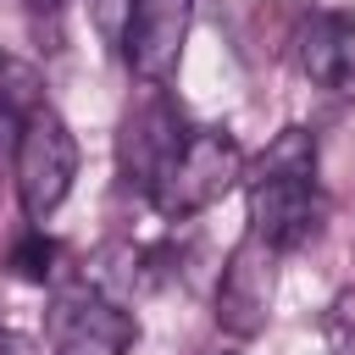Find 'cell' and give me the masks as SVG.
Instances as JSON below:
<instances>
[{
	"label": "cell",
	"instance_id": "6da1fadb",
	"mask_svg": "<svg viewBox=\"0 0 355 355\" xmlns=\"http://www.w3.org/2000/svg\"><path fill=\"white\" fill-rule=\"evenodd\" d=\"M316 227H322L316 139L311 128H283L250 166V233L283 255L300 250Z\"/></svg>",
	"mask_w": 355,
	"mask_h": 355
},
{
	"label": "cell",
	"instance_id": "7a4b0ae2",
	"mask_svg": "<svg viewBox=\"0 0 355 355\" xmlns=\"http://www.w3.org/2000/svg\"><path fill=\"white\" fill-rule=\"evenodd\" d=\"M244 178V150L233 133L222 128H194L178 139V150L161 161V172L150 178V205L166 216V222H189L200 216L205 205H216L233 183Z\"/></svg>",
	"mask_w": 355,
	"mask_h": 355
},
{
	"label": "cell",
	"instance_id": "3957f363",
	"mask_svg": "<svg viewBox=\"0 0 355 355\" xmlns=\"http://www.w3.org/2000/svg\"><path fill=\"white\" fill-rule=\"evenodd\" d=\"M78 178V139L50 105H28L22 133H17V200L28 222H44Z\"/></svg>",
	"mask_w": 355,
	"mask_h": 355
},
{
	"label": "cell",
	"instance_id": "277c9868",
	"mask_svg": "<svg viewBox=\"0 0 355 355\" xmlns=\"http://www.w3.org/2000/svg\"><path fill=\"white\" fill-rule=\"evenodd\" d=\"M139 338L133 316L105 300L94 283H67L50 300V344L55 355H128V344Z\"/></svg>",
	"mask_w": 355,
	"mask_h": 355
},
{
	"label": "cell",
	"instance_id": "5b68a950",
	"mask_svg": "<svg viewBox=\"0 0 355 355\" xmlns=\"http://www.w3.org/2000/svg\"><path fill=\"white\" fill-rule=\"evenodd\" d=\"M272 294H277V250L244 233L216 277V327L227 338H255L272 316Z\"/></svg>",
	"mask_w": 355,
	"mask_h": 355
},
{
	"label": "cell",
	"instance_id": "8992f818",
	"mask_svg": "<svg viewBox=\"0 0 355 355\" xmlns=\"http://www.w3.org/2000/svg\"><path fill=\"white\" fill-rule=\"evenodd\" d=\"M189 28H194V0H128L122 33H116L128 72L144 83H166L183 61Z\"/></svg>",
	"mask_w": 355,
	"mask_h": 355
},
{
	"label": "cell",
	"instance_id": "52a82bcc",
	"mask_svg": "<svg viewBox=\"0 0 355 355\" xmlns=\"http://www.w3.org/2000/svg\"><path fill=\"white\" fill-rule=\"evenodd\" d=\"M294 61L311 83L333 94H355V17L344 11H316L294 33Z\"/></svg>",
	"mask_w": 355,
	"mask_h": 355
},
{
	"label": "cell",
	"instance_id": "ba28073f",
	"mask_svg": "<svg viewBox=\"0 0 355 355\" xmlns=\"http://www.w3.org/2000/svg\"><path fill=\"white\" fill-rule=\"evenodd\" d=\"M178 139H183V116L166 94H150L144 105H133L128 122H122V172H128V183L150 189L161 161L178 150Z\"/></svg>",
	"mask_w": 355,
	"mask_h": 355
},
{
	"label": "cell",
	"instance_id": "9c48e42d",
	"mask_svg": "<svg viewBox=\"0 0 355 355\" xmlns=\"http://www.w3.org/2000/svg\"><path fill=\"white\" fill-rule=\"evenodd\" d=\"M322 338H327L333 355H355V288L333 294V305L322 316Z\"/></svg>",
	"mask_w": 355,
	"mask_h": 355
},
{
	"label": "cell",
	"instance_id": "30bf717a",
	"mask_svg": "<svg viewBox=\"0 0 355 355\" xmlns=\"http://www.w3.org/2000/svg\"><path fill=\"white\" fill-rule=\"evenodd\" d=\"M11 266H17V277L44 283V277H50V266H55V244H50L44 233H28V239L11 250Z\"/></svg>",
	"mask_w": 355,
	"mask_h": 355
},
{
	"label": "cell",
	"instance_id": "8fae6325",
	"mask_svg": "<svg viewBox=\"0 0 355 355\" xmlns=\"http://www.w3.org/2000/svg\"><path fill=\"white\" fill-rule=\"evenodd\" d=\"M28 6H33V11H61L67 0H28Z\"/></svg>",
	"mask_w": 355,
	"mask_h": 355
},
{
	"label": "cell",
	"instance_id": "7c38bea8",
	"mask_svg": "<svg viewBox=\"0 0 355 355\" xmlns=\"http://www.w3.org/2000/svg\"><path fill=\"white\" fill-rule=\"evenodd\" d=\"M0 72H6V61H0Z\"/></svg>",
	"mask_w": 355,
	"mask_h": 355
}]
</instances>
